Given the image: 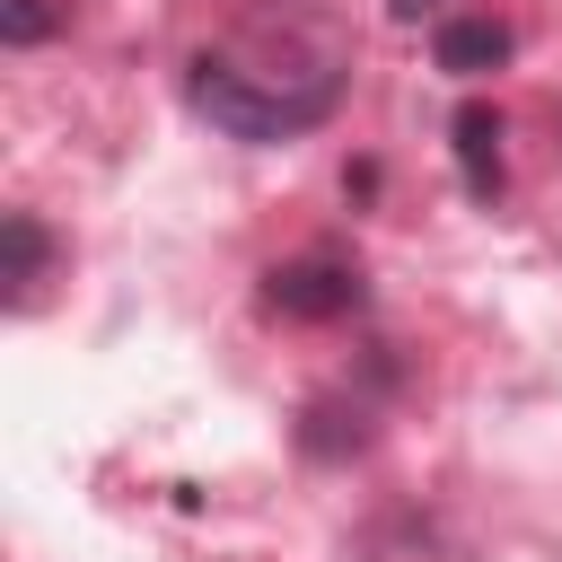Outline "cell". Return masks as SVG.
Here are the masks:
<instances>
[{"label":"cell","mask_w":562,"mask_h":562,"mask_svg":"<svg viewBox=\"0 0 562 562\" xmlns=\"http://www.w3.org/2000/svg\"><path fill=\"white\" fill-rule=\"evenodd\" d=\"M342 79H351V53L325 18L307 9H272V18H246L237 35H220L211 53H193V105L237 132V140H290V132H316L334 105H342Z\"/></svg>","instance_id":"1"},{"label":"cell","mask_w":562,"mask_h":562,"mask_svg":"<svg viewBox=\"0 0 562 562\" xmlns=\"http://www.w3.org/2000/svg\"><path fill=\"white\" fill-rule=\"evenodd\" d=\"M272 307L281 316H351L360 307V281H351V263H334V255H307V263H281L272 272Z\"/></svg>","instance_id":"2"},{"label":"cell","mask_w":562,"mask_h":562,"mask_svg":"<svg viewBox=\"0 0 562 562\" xmlns=\"http://www.w3.org/2000/svg\"><path fill=\"white\" fill-rule=\"evenodd\" d=\"M430 53H439V70L474 79V70H501V61H509V26H501V18H448V26L430 35Z\"/></svg>","instance_id":"3"},{"label":"cell","mask_w":562,"mask_h":562,"mask_svg":"<svg viewBox=\"0 0 562 562\" xmlns=\"http://www.w3.org/2000/svg\"><path fill=\"white\" fill-rule=\"evenodd\" d=\"M492 140H501V123H492L483 105H465V114H457V158H465V184H474V193L501 184V149H492Z\"/></svg>","instance_id":"4"},{"label":"cell","mask_w":562,"mask_h":562,"mask_svg":"<svg viewBox=\"0 0 562 562\" xmlns=\"http://www.w3.org/2000/svg\"><path fill=\"white\" fill-rule=\"evenodd\" d=\"M44 263H53V246H44V228H35V211H9V299H18V307L35 299V281H44Z\"/></svg>","instance_id":"5"},{"label":"cell","mask_w":562,"mask_h":562,"mask_svg":"<svg viewBox=\"0 0 562 562\" xmlns=\"http://www.w3.org/2000/svg\"><path fill=\"white\" fill-rule=\"evenodd\" d=\"M44 35H53V9H44V0H0V44L26 53V44H44Z\"/></svg>","instance_id":"6"}]
</instances>
